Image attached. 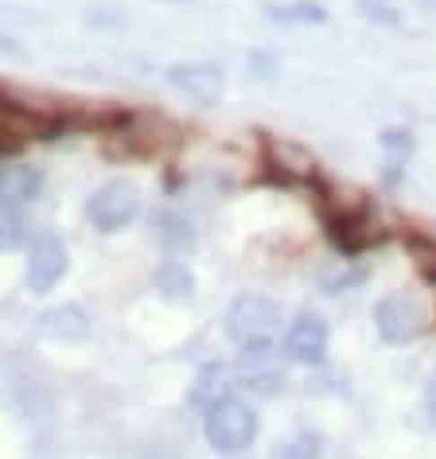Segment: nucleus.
Masks as SVG:
<instances>
[{"label": "nucleus", "instance_id": "obj_13", "mask_svg": "<svg viewBox=\"0 0 436 459\" xmlns=\"http://www.w3.org/2000/svg\"><path fill=\"white\" fill-rule=\"evenodd\" d=\"M413 257H417V269L424 273V281L436 284V242H413Z\"/></svg>", "mask_w": 436, "mask_h": 459}, {"label": "nucleus", "instance_id": "obj_11", "mask_svg": "<svg viewBox=\"0 0 436 459\" xmlns=\"http://www.w3.org/2000/svg\"><path fill=\"white\" fill-rule=\"evenodd\" d=\"M269 16L281 20V24H324L327 13L324 4H312V0H292V4H269Z\"/></svg>", "mask_w": 436, "mask_h": 459}, {"label": "nucleus", "instance_id": "obj_14", "mask_svg": "<svg viewBox=\"0 0 436 459\" xmlns=\"http://www.w3.org/2000/svg\"><path fill=\"white\" fill-rule=\"evenodd\" d=\"M20 222L16 218H0V249H13V246H20Z\"/></svg>", "mask_w": 436, "mask_h": 459}, {"label": "nucleus", "instance_id": "obj_2", "mask_svg": "<svg viewBox=\"0 0 436 459\" xmlns=\"http://www.w3.org/2000/svg\"><path fill=\"white\" fill-rule=\"evenodd\" d=\"M206 444L214 447V452H246L249 444L257 440V412L246 405V401H214L211 412H206Z\"/></svg>", "mask_w": 436, "mask_h": 459}, {"label": "nucleus", "instance_id": "obj_4", "mask_svg": "<svg viewBox=\"0 0 436 459\" xmlns=\"http://www.w3.org/2000/svg\"><path fill=\"white\" fill-rule=\"evenodd\" d=\"M324 226H327V238L336 242L347 257H359L366 254L371 246L382 242V226H378V218L366 211V206H324Z\"/></svg>", "mask_w": 436, "mask_h": 459}, {"label": "nucleus", "instance_id": "obj_3", "mask_svg": "<svg viewBox=\"0 0 436 459\" xmlns=\"http://www.w3.org/2000/svg\"><path fill=\"white\" fill-rule=\"evenodd\" d=\"M374 327L378 335L394 347H405V342L421 339L429 331V312L421 307V300H413L405 292H389L374 304Z\"/></svg>", "mask_w": 436, "mask_h": 459}, {"label": "nucleus", "instance_id": "obj_10", "mask_svg": "<svg viewBox=\"0 0 436 459\" xmlns=\"http://www.w3.org/2000/svg\"><path fill=\"white\" fill-rule=\"evenodd\" d=\"M43 327H48V335L55 339H86V316L78 312V307H59V312L43 316Z\"/></svg>", "mask_w": 436, "mask_h": 459}, {"label": "nucleus", "instance_id": "obj_7", "mask_svg": "<svg viewBox=\"0 0 436 459\" xmlns=\"http://www.w3.org/2000/svg\"><path fill=\"white\" fill-rule=\"evenodd\" d=\"M63 273H66V249L59 238H51V234H39L36 242H31L28 249V284L36 292H51L55 284L63 281Z\"/></svg>", "mask_w": 436, "mask_h": 459}, {"label": "nucleus", "instance_id": "obj_15", "mask_svg": "<svg viewBox=\"0 0 436 459\" xmlns=\"http://www.w3.org/2000/svg\"><path fill=\"white\" fill-rule=\"evenodd\" d=\"M429 409H432V417H436V382H432V389H429Z\"/></svg>", "mask_w": 436, "mask_h": 459}, {"label": "nucleus", "instance_id": "obj_5", "mask_svg": "<svg viewBox=\"0 0 436 459\" xmlns=\"http://www.w3.org/2000/svg\"><path fill=\"white\" fill-rule=\"evenodd\" d=\"M86 214H90V222H94L98 230H121V226H129L133 218L141 214V191H136L133 183H125V179H113V183H106V187L94 191Z\"/></svg>", "mask_w": 436, "mask_h": 459}, {"label": "nucleus", "instance_id": "obj_6", "mask_svg": "<svg viewBox=\"0 0 436 459\" xmlns=\"http://www.w3.org/2000/svg\"><path fill=\"white\" fill-rule=\"evenodd\" d=\"M55 125L59 121L48 117V113L16 106V101H0V152H16L36 136H48Z\"/></svg>", "mask_w": 436, "mask_h": 459}, {"label": "nucleus", "instance_id": "obj_1", "mask_svg": "<svg viewBox=\"0 0 436 459\" xmlns=\"http://www.w3.org/2000/svg\"><path fill=\"white\" fill-rule=\"evenodd\" d=\"M226 331L246 354H266L281 335V307L266 296H242L226 316Z\"/></svg>", "mask_w": 436, "mask_h": 459}, {"label": "nucleus", "instance_id": "obj_8", "mask_svg": "<svg viewBox=\"0 0 436 459\" xmlns=\"http://www.w3.org/2000/svg\"><path fill=\"white\" fill-rule=\"evenodd\" d=\"M327 342H331V331L319 316H301L284 331V354L292 362H324Z\"/></svg>", "mask_w": 436, "mask_h": 459}, {"label": "nucleus", "instance_id": "obj_12", "mask_svg": "<svg viewBox=\"0 0 436 459\" xmlns=\"http://www.w3.org/2000/svg\"><path fill=\"white\" fill-rule=\"evenodd\" d=\"M273 459H319V436H301V440L277 447Z\"/></svg>", "mask_w": 436, "mask_h": 459}, {"label": "nucleus", "instance_id": "obj_9", "mask_svg": "<svg viewBox=\"0 0 436 459\" xmlns=\"http://www.w3.org/2000/svg\"><path fill=\"white\" fill-rule=\"evenodd\" d=\"M171 82L195 98H214L218 90H222V74H218L214 66H176V71H171Z\"/></svg>", "mask_w": 436, "mask_h": 459}]
</instances>
